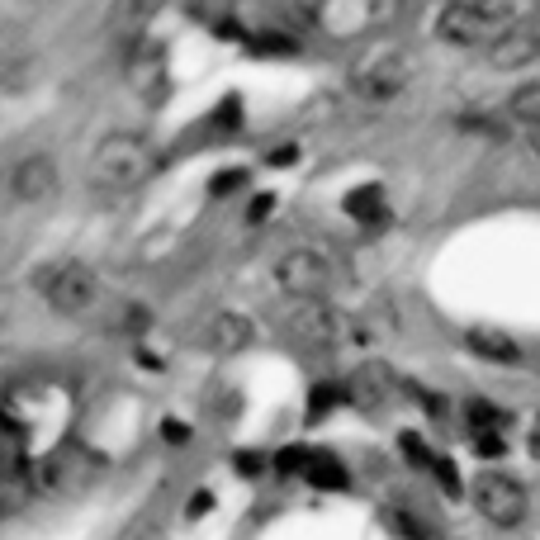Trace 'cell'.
<instances>
[{"mask_svg": "<svg viewBox=\"0 0 540 540\" xmlns=\"http://www.w3.org/2000/svg\"><path fill=\"white\" fill-rule=\"evenodd\" d=\"M157 171V152L143 133H109L90 152V185L95 190H138Z\"/></svg>", "mask_w": 540, "mask_h": 540, "instance_id": "obj_1", "label": "cell"}, {"mask_svg": "<svg viewBox=\"0 0 540 540\" xmlns=\"http://www.w3.org/2000/svg\"><path fill=\"white\" fill-rule=\"evenodd\" d=\"M512 15H517V5H507V0H460L436 15V34L460 48H493L512 29Z\"/></svg>", "mask_w": 540, "mask_h": 540, "instance_id": "obj_2", "label": "cell"}, {"mask_svg": "<svg viewBox=\"0 0 540 540\" xmlns=\"http://www.w3.org/2000/svg\"><path fill=\"white\" fill-rule=\"evenodd\" d=\"M337 275H342V266L323 247H289L275 261V285L294 294V299H304V304H318L327 289L337 285Z\"/></svg>", "mask_w": 540, "mask_h": 540, "instance_id": "obj_3", "label": "cell"}, {"mask_svg": "<svg viewBox=\"0 0 540 540\" xmlns=\"http://www.w3.org/2000/svg\"><path fill=\"white\" fill-rule=\"evenodd\" d=\"M38 289H43L48 308L62 313V318L90 313L95 299H100V280H95V270L81 266V261H62V266L43 270V275H38Z\"/></svg>", "mask_w": 540, "mask_h": 540, "instance_id": "obj_4", "label": "cell"}, {"mask_svg": "<svg viewBox=\"0 0 540 540\" xmlns=\"http://www.w3.org/2000/svg\"><path fill=\"white\" fill-rule=\"evenodd\" d=\"M469 503H474V512L484 517V522L493 526H517L526 517V488L512 479V474H503V469H484L474 484H469Z\"/></svg>", "mask_w": 540, "mask_h": 540, "instance_id": "obj_5", "label": "cell"}, {"mask_svg": "<svg viewBox=\"0 0 540 540\" xmlns=\"http://www.w3.org/2000/svg\"><path fill=\"white\" fill-rule=\"evenodd\" d=\"M100 460L86 455V450H48V455H38L34 465H29V493L34 498H62V493H72V488L86 484V469H95Z\"/></svg>", "mask_w": 540, "mask_h": 540, "instance_id": "obj_6", "label": "cell"}, {"mask_svg": "<svg viewBox=\"0 0 540 540\" xmlns=\"http://www.w3.org/2000/svg\"><path fill=\"white\" fill-rule=\"evenodd\" d=\"M289 337L299 346L327 351V346H342L346 337H356V318H346L342 308L318 299V304H304L299 313H289Z\"/></svg>", "mask_w": 540, "mask_h": 540, "instance_id": "obj_7", "label": "cell"}, {"mask_svg": "<svg viewBox=\"0 0 540 540\" xmlns=\"http://www.w3.org/2000/svg\"><path fill=\"white\" fill-rule=\"evenodd\" d=\"M403 86H408V62H403L398 53L370 57V62L356 72V90L370 100V105H389Z\"/></svg>", "mask_w": 540, "mask_h": 540, "instance_id": "obj_8", "label": "cell"}, {"mask_svg": "<svg viewBox=\"0 0 540 540\" xmlns=\"http://www.w3.org/2000/svg\"><path fill=\"white\" fill-rule=\"evenodd\" d=\"M10 190H15L19 204H48V199L57 195V162L53 157H43V152H34V157H24V162L15 166V176H10Z\"/></svg>", "mask_w": 540, "mask_h": 540, "instance_id": "obj_9", "label": "cell"}, {"mask_svg": "<svg viewBox=\"0 0 540 540\" xmlns=\"http://www.w3.org/2000/svg\"><path fill=\"white\" fill-rule=\"evenodd\" d=\"M540 57V24H512L493 48H488V62L498 72H512V67H531Z\"/></svg>", "mask_w": 540, "mask_h": 540, "instance_id": "obj_10", "label": "cell"}, {"mask_svg": "<svg viewBox=\"0 0 540 540\" xmlns=\"http://www.w3.org/2000/svg\"><path fill=\"white\" fill-rule=\"evenodd\" d=\"M394 370H389V365H360L356 375L346 379V398H351V403H360V408H379V403H384V398L394 394Z\"/></svg>", "mask_w": 540, "mask_h": 540, "instance_id": "obj_11", "label": "cell"}, {"mask_svg": "<svg viewBox=\"0 0 540 540\" xmlns=\"http://www.w3.org/2000/svg\"><path fill=\"white\" fill-rule=\"evenodd\" d=\"M247 342H252V323H247L242 313H218L214 323L204 327V346L218 351V356H233V351H242Z\"/></svg>", "mask_w": 540, "mask_h": 540, "instance_id": "obj_12", "label": "cell"}, {"mask_svg": "<svg viewBox=\"0 0 540 540\" xmlns=\"http://www.w3.org/2000/svg\"><path fill=\"white\" fill-rule=\"evenodd\" d=\"M465 346L474 351V356L498 360V365H517V360H522V346L512 342L507 332H493V327H469V332H465Z\"/></svg>", "mask_w": 540, "mask_h": 540, "instance_id": "obj_13", "label": "cell"}, {"mask_svg": "<svg viewBox=\"0 0 540 540\" xmlns=\"http://www.w3.org/2000/svg\"><path fill=\"white\" fill-rule=\"evenodd\" d=\"M304 484L323 488V493H337V488H346V465L332 455V450H308Z\"/></svg>", "mask_w": 540, "mask_h": 540, "instance_id": "obj_14", "label": "cell"}, {"mask_svg": "<svg viewBox=\"0 0 540 540\" xmlns=\"http://www.w3.org/2000/svg\"><path fill=\"white\" fill-rule=\"evenodd\" d=\"M342 209L351 218H360V223H379V218H384V190H379V185H356V190L342 199Z\"/></svg>", "mask_w": 540, "mask_h": 540, "instance_id": "obj_15", "label": "cell"}, {"mask_svg": "<svg viewBox=\"0 0 540 540\" xmlns=\"http://www.w3.org/2000/svg\"><path fill=\"white\" fill-rule=\"evenodd\" d=\"M465 422H469V432L474 436H493V432H503L507 413L498 408V403H488V398H474V403L465 408Z\"/></svg>", "mask_w": 540, "mask_h": 540, "instance_id": "obj_16", "label": "cell"}, {"mask_svg": "<svg viewBox=\"0 0 540 540\" xmlns=\"http://www.w3.org/2000/svg\"><path fill=\"white\" fill-rule=\"evenodd\" d=\"M507 105H512V114H517V119H526L531 128H540V81H531V86H517Z\"/></svg>", "mask_w": 540, "mask_h": 540, "instance_id": "obj_17", "label": "cell"}, {"mask_svg": "<svg viewBox=\"0 0 540 540\" xmlns=\"http://www.w3.org/2000/svg\"><path fill=\"white\" fill-rule=\"evenodd\" d=\"M379 522L389 526L398 540H427V526L417 522V517H408V512H398V507H389V512H384Z\"/></svg>", "mask_w": 540, "mask_h": 540, "instance_id": "obj_18", "label": "cell"}, {"mask_svg": "<svg viewBox=\"0 0 540 540\" xmlns=\"http://www.w3.org/2000/svg\"><path fill=\"white\" fill-rule=\"evenodd\" d=\"M398 450H403V460H408V465H417V469H436V455L427 450V441H422L417 432H403V436H398Z\"/></svg>", "mask_w": 540, "mask_h": 540, "instance_id": "obj_19", "label": "cell"}, {"mask_svg": "<svg viewBox=\"0 0 540 540\" xmlns=\"http://www.w3.org/2000/svg\"><path fill=\"white\" fill-rule=\"evenodd\" d=\"M342 398H346V384H318L313 398H308V408H313V417H323V413H332Z\"/></svg>", "mask_w": 540, "mask_h": 540, "instance_id": "obj_20", "label": "cell"}, {"mask_svg": "<svg viewBox=\"0 0 540 540\" xmlns=\"http://www.w3.org/2000/svg\"><path fill=\"white\" fill-rule=\"evenodd\" d=\"M304 465H308L304 446H285L280 455H275V474H304Z\"/></svg>", "mask_w": 540, "mask_h": 540, "instance_id": "obj_21", "label": "cell"}, {"mask_svg": "<svg viewBox=\"0 0 540 540\" xmlns=\"http://www.w3.org/2000/svg\"><path fill=\"white\" fill-rule=\"evenodd\" d=\"M436 479H441V488H446L450 498H460V469H455V460H446V455H436Z\"/></svg>", "mask_w": 540, "mask_h": 540, "instance_id": "obj_22", "label": "cell"}, {"mask_svg": "<svg viewBox=\"0 0 540 540\" xmlns=\"http://www.w3.org/2000/svg\"><path fill=\"white\" fill-rule=\"evenodd\" d=\"M242 180H247V171H237V166H233V171H218V176L209 180V195H233Z\"/></svg>", "mask_w": 540, "mask_h": 540, "instance_id": "obj_23", "label": "cell"}, {"mask_svg": "<svg viewBox=\"0 0 540 540\" xmlns=\"http://www.w3.org/2000/svg\"><path fill=\"white\" fill-rule=\"evenodd\" d=\"M503 432H493V436H474V455H479V460H498V455H503Z\"/></svg>", "mask_w": 540, "mask_h": 540, "instance_id": "obj_24", "label": "cell"}, {"mask_svg": "<svg viewBox=\"0 0 540 540\" xmlns=\"http://www.w3.org/2000/svg\"><path fill=\"white\" fill-rule=\"evenodd\" d=\"M256 53H294V38H280V34H266V38H252Z\"/></svg>", "mask_w": 540, "mask_h": 540, "instance_id": "obj_25", "label": "cell"}, {"mask_svg": "<svg viewBox=\"0 0 540 540\" xmlns=\"http://www.w3.org/2000/svg\"><path fill=\"white\" fill-rule=\"evenodd\" d=\"M233 465H237V474H261V469H266V455H256V450H242Z\"/></svg>", "mask_w": 540, "mask_h": 540, "instance_id": "obj_26", "label": "cell"}, {"mask_svg": "<svg viewBox=\"0 0 540 540\" xmlns=\"http://www.w3.org/2000/svg\"><path fill=\"white\" fill-rule=\"evenodd\" d=\"M270 209H275V195H256V199H252V209H247V218H252V223H266Z\"/></svg>", "mask_w": 540, "mask_h": 540, "instance_id": "obj_27", "label": "cell"}, {"mask_svg": "<svg viewBox=\"0 0 540 540\" xmlns=\"http://www.w3.org/2000/svg\"><path fill=\"white\" fill-rule=\"evenodd\" d=\"M162 436H166V441H176V446H180V441H190V427L171 417V422H162Z\"/></svg>", "mask_w": 540, "mask_h": 540, "instance_id": "obj_28", "label": "cell"}, {"mask_svg": "<svg viewBox=\"0 0 540 540\" xmlns=\"http://www.w3.org/2000/svg\"><path fill=\"white\" fill-rule=\"evenodd\" d=\"M289 162H299V147H294V143H285V147H275V152H270V166H289Z\"/></svg>", "mask_w": 540, "mask_h": 540, "instance_id": "obj_29", "label": "cell"}, {"mask_svg": "<svg viewBox=\"0 0 540 540\" xmlns=\"http://www.w3.org/2000/svg\"><path fill=\"white\" fill-rule=\"evenodd\" d=\"M209 507H214V498H209V493H195V503L185 507V512H190V517H204Z\"/></svg>", "mask_w": 540, "mask_h": 540, "instance_id": "obj_30", "label": "cell"}, {"mask_svg": "<svg viewBox=\"0 0 540 540\" xmlns=\"http://www.w3.org/2000/svg\"><path fill=\"white\" fill-rule=\"evenodd\" d=\"M531 152L540 157V128H531Z\"/></svg>", "mask_w": 540, "mask_h": 540, "instance_id": "obj_31", "label": "cell"}]
</instances>
